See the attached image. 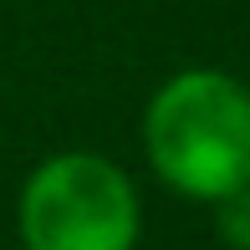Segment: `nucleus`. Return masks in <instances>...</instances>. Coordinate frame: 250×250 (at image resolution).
Returning a JSON list of instances; mask_svg holds the SVG:
<instances>
[{"mask_svg": "<svg viewBox=\"0 0 250 250\" xmlns=\"http://www.w3.org/2000/svg\"><path fill=\"white\" fill-rule=\"evenodd\" d=\"M148 164L184 199H225L250 184V87L225 72H179L143 118Z\"/></svg>", "mask_w": 250, "mask_h": 250, "instance_id": "f257e3e1", "label": "nucleus"}, {"mask_svg": "<svg viewBox=\"0 0 250 250\" xmlns=\"http://www.w3.org/2000/svg\"><path fill=\"white\" fill-rule=\"evenodd\" d=\"M26 250H133L138 189L102 153H56L21 189Z\"/></svg>", "mask_w": 250, "mask_h": 250, "instance_id": "f03ea898", "label": "nucleus"}, {"mask_svg": "<svg viewBox=\"0 0 250 250\" xmlns=\"http://www.w3.org/2000/svg\"><path fill=\"white\" fill-rule=\"evenodd\" d=\"M220 204V240L230 245V250H250V184L240 189H230L225 199H214Z\"/></svg>", "mask_w": 250, "mask_h": 250, "instance_id": "7ed1b4c3", "label": "nucleus"}]
</instances>
